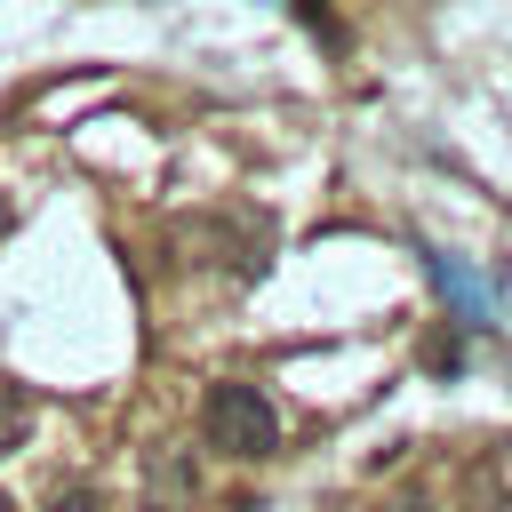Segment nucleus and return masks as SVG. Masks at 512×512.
I'll use <instances>...</instances> for the list:
<instances>
[{"label":"nucleus","mask_w":512,"mask_h":512,"mask_svg":"<svg viewBox=\"0 0 512 512\" xmlns=\"http://www.w3.org/2000/svg\"><path fill=\"white\" fill-rule=\"evenodd\" d=\"M200 432H208V448H224V456H240V464H256V456L280 448V416H272V400H264L256 384H240V376L208 384V400H200Z\"/></svg>","instance_id":"1"},{"label":"nucleus","mask_w":512,"mask_h":512,"mask_svg":"<svg viewBox=\"0 0 512 512\" xmlns=\"http://www.w3.org/2000/svg\"><path fill=\"white\" fill-rule=\"evenodd\" d=\"M24 432H32V392H24L16 376H0V456H16Z\"/></svg>","instance_id":"2"},{"label":"nucleus","mask_w":512,"mask_h":512,"mask_svg":"<svg viewBox=\"0 0 512 512\" xmlns=\"http://www.w3.org/2000/svg\"><path fill=\"white\" fill-rule=\"evenodd\" d=\"M160 488H168V496H192V464H184V456H168V464L152 456V496H160Z\"/></svg>","instance_id":"3"},{"label":"nucleus","mask_w":512,"mask_h":512,"mask_svg":"<svg viewBox=\"0 0 512 512\" xmlns=\"http://www.w3.org/2000/svg\"><path fill=\"white\" fill-rule=\"evenodd\" d=\"M48 512H104V496H96V488H80V480H64V488L48 496Z\"/></svg>","instance_id":"4"},{"label":"nucleus","mask_w":512,"mask_h":512,"mask_svg":"<svg viewBox=\"0 0 512 512\" xmlns=\"http://www.w3.org/2000/svg\"><path fill=\"white\" fill-rule=\"evenodd\" d=\"M384 512H432V496H392Z\"/></svg>","instance_id":"5"},{"label":"nucleus","mask_w":512,"mask_h":512,"mask_svg":"<svg viewBox=\"0 0 512 512\" xmlns=\"http://www.w3.org/2000/svg\"><path fill=\"white\" fill-rule=\"evenodd\" d=\"M0 512H16V496H8V488H0Z\"/></svg>","instance_id":"6"}]
</instances>
